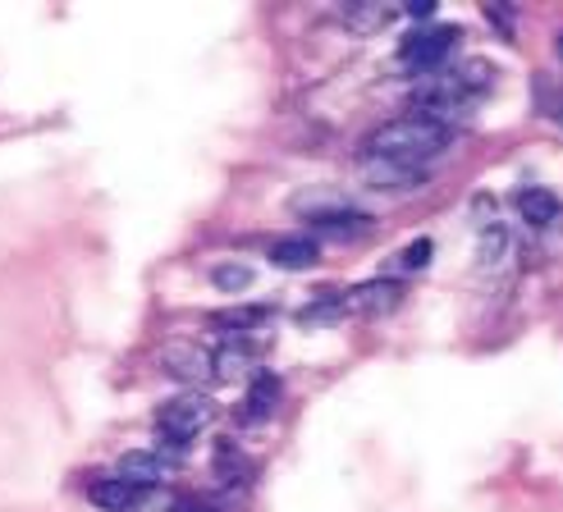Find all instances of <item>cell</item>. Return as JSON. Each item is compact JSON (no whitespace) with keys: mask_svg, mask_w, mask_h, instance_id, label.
<instances>
[{"mask_svg":"<svg viewBox=\"0 0 563 512\" xmlns=\"http://www.w3.org/2000/svg\"><path fill=\"white\" fill-rule=\"evenodd\" d=\"M454 142V129L421 115V110H408V115H394L385 124H376L362 142V156H385V160H399V165H417L427 169L435 156L449 152Z\"/></svg>","mask_w":563,"mask_h":512,"instance_id":"6da1fadb","label":"cell"},{"mask_svg":"<svg viewBox=\"0 0 563 512\" xmlns=\"http://www.w3.org/2000/svg\"><path fill=\"white\" fill-rule=\"evenodd\" d=\"M156 435L161 439H175V444H192L197 435H207L211 425H216V403L207 393H175V398H165V403L156 408Z\"/></svg>","mask_w":563,"mask_h":512,"instance_id":"7a4b0ae2","label":"cell"},{"mask_svg":"<svg viewBox=\"0 0 563 512\" xmlns=\"http://www.w3.org/2000/svg\"><path fill=\"white\" fill-rule=\"evenodd\" d=\"M161 366H165V376H175L192 393H202V389H211L220 380L216 376V353L202 348V344H192V338H175V344H165L161 348Z\"/></svg>","mask_w":563,"mask_h":512,"instance_id":"3957f363","label":"cell"},{"mask_svg":"<svg viewBox=\"0 0 563 512\" xmlns=\"http://www.w3.org/2000/svg\"><path fill=\"white\" fill-rule=\"evenodd\" d=\"M459 27H449V23H427V27H412V33L399 42V60L421 69V74H431L449 60V51L459 46Z\"/></svg>","mask_w":563,"mask_h":512,"instance_id":"277c9868","label":"cell"},{"mask_svg":"<svg viewBox=\"0 0 563 512\" xmlns=\"http://www.w3.org/2000/svg\"><path fill=\"white\" fill-rule=\"evenodd\" d=\"M412 101H417L421 115H431V120L449 124V120H463V115H467V105H472L476 97H467V88L454 78V69H449V74H431L427 82H417Z\"/></svg>","mask_w":563,"mask_h":512,"instance_id":"5b68a950","label":"cell"},{"mask_svg":"<svg viewBox=\"0 0 563 512\" xmlns=\"http://www.w3.org/2000/svg\"><path fill=\"white\" fill-rule=\"evenodd\" d=\"M211 353H216V376L220 380H243V376H257L262 338L257 334H224Z\"/></svg>","mask_w":563,"mask_h":512,"instance_id":"8992f818","label":"cell"},{"mask_svg":"<svg viewBox=\"0 0 563 512\" xmlns=\"http://www.w3.org/2000/svg\"><path fill=\"white\" fill-rule=\"evenodd\" d=\"M357 175L367 179L372 188H385V192H417L421 183L431 179V169L399 165V160H385V156H362L357 160Z\"/></svg>","mask_w":563,"mask_h":512,"instance_id":"52a82bcc","label":"cell"},{"mask_svg":"<svg viewBox=\"0 0 563 512\" xmlns=\"http://www.w3.org/2000/svg\"><path fill=\"white\" fill-rule=\"evenodd\" d=\"M514 256H518V243H514L509 220H490L476 230V261H482L486 275H509Z\"/></svg>","mask_w":563,"mask_h":512,"instance_id":"ba28073f","label":"cell"},{"mask_svg":"<svg viewBox=\"0 0 563 512\" xmlns=\"http://www.w3.org/2000/svg\"><path fill=\"white\" fill-rule=\"evenodd\" d=\"M399 302H404V283H394V279H367L344 293L349 316H385V311H394Z\"/></svg>","mask_w":563,"mask_h":512,"instance_id":"9c48e42d","label":"cell"},{"mask_svg":"<svg viewBox=\"0 0 563 512\" xmlns=\"http://www.w3.org/2000/svg\"><path fill=\"white\" fill-rule=\"evenodd\" d=\"M170 471H175V463H170V458H161L156 448H133V453H124L120 467H115V476L133 480L137 490H156V486H165V480H170Z\"/></svg>","mask_w":563,"mask_h":512,"instance_id":"30bf717a","label":"cell"},{"mask_svg":"<svg viewBox=\"0 0 563 512\" xmlns=\"http://www.w3.org/2000/svg\"><path fill=\"white\" fill-rule=\"evenodd\" d=\"M279 398H285V385H279L275 371H257L247 380V393H243V421H271L275 408H279Z\"/></svg>","mask_w":563,"mask_h":512,"instance_id":"8fae6325","label":"cell"},{"mask_svg":"<svg viewBox=\"0 0 563 512\" xmlns=\"http://www.w3.org/2000/svg\"><path fill=\"white\" fill-rule=\"evenodd\" d=\"M147 490H137L133 480L124 476H97L92 486H88V499L101 508V512H133L137 503H143Z\"/></svg>","mask_w":563,"mask_h":512,"instance_id":"7c38bea8","label":"cell"},{"mask_svg":"<svg viewBox=\"0 0 563 512\" xmlns=\"http://www.w3.org/2000/svg\"><path fill=\"white\" fill-rule=\"evenodd\" d=\"M514 207L522 215V224H531V230H550V224L559 220V197L541 183H527L514 192Z\"/></svg>","mask_w":563,"mask_h":512,"instance_id":"4fadbf2b","label":"cell"},{"mask_svg":"<svg viewBox=\"0 0 563 512\" xmlns=\"http://www.w3.org/2000/svg\"><path fill=\"white\" fill-rule=\"evenodd\" d=\"M317 238H302V234H289V238H275L271 243V261L279 270H312L317 266Z\"/></svg>","mask_w":563,"mask_h":512,"instance_id":"5bb4252c","label":"cell"},{"mask_svg":"<svg viewBox=\"0 0 563 512\" xmlns=\"http://www.w3.org/2000/svg\"><path fill=\"white\" fill-rule=\"evenodd\" d=\"M216 480H220V486L243 490L247 480H252V458H247L243 448H234V444H220L216 448Z\"/></svg>","mask_w":563,"mask_h":512,"instance_id":"9a60e30c","label":"cell"},{"mask_svg":"<svg viewBox=\"0 0 563 512\" xmlns=\"http://www.w3.org/2000/svg\"><path fill=\"white\" fill-rule=\"evenodd\" d=\"M367 215L362 211H353V207H344V211H330V215H321V220H312V230L317 234H325V238H357V234H367Z\"/></svg>","mask_w":563,"mask_h":512,"instance_id":"2e32d148","label":"cell"},{"mask_svg":"<svg viewBox=\"0 0 563 512\" xmlns=\"http://www.w3.org/2000/svg\"><path fill=\"white\" fill-rule=\"evenodd\" d=\"M271 316H275V307H230V311H216V325L230 334H257Z\"/></svg>","mask_w":563,"mask_h":512,"instance_id":"e0dca14e","label":"cell"},{"mask_svg":"<svg viewBox=\"0 0 563 512\" xmlns=\"http://www.w3.org/2000/svg\"><path fill=\"white\" fill-rule=\"evenodd\" d=\"M389 19H394V5H372V0H353V5H344V23L357 27V33H380Z\"/></svg>","mask_w":563,"mask_h":512,"instance_id":"ac0fdd59","label":"cell"},{"mask_svg":"<svg viewBox=\"0 0 563 512\" xmlns=\"http://www.w3.org/2000/svg\"><path fill=\"white\" fill-rule=\"evenodd\" d=\"M454 78L467 88V97H482V92L495 88V65H490V60H463V65L454 69Z\"/></svg>","mask_w":563,"mask_h":512,"instance_id":"d6986e66","label":"cell"},{"mask_svg":"<svg viewBox=\"0 0 563 512\" xmlns=\"http://www.w3.org/2000/svg\"><path fill=\"white\" fill-rule=\"evenodd\" d=\"M211 283L220 293H243L247 283H252V266H239V261H220L216 270H211Z\"/></svg>","mask_w":563,"mask_h":512,"instance_id":"ffe728a7","label":"cell"},{"mask_svg":"<svg viewBox=\"0 0 563 512\" xmlns=\"http://www.w3.org/2000/svg\"><path fill=\"white\" fill-rule=\"evenodd\" d=\"M431 256H435V247H431V238H417V243H408L399 256H394V266H399V270H427L431 266Z\"/></svg>","mask_w":563,"mask_h":512,"instance_id":"44dd1931","label":"cell"},{"mask_svg":"<svg viewBox=\"0 0 563 512\" xmlns=\"http://www.w3.org/2000/svg\"><path fill=\"white\" fill-rule=\"evenodd\" d=\"M537 110H541L545 120L563 124V92H554V82L545 74H537Z\"/></svg>","mask_w":563,"mask_h":512,"instance_id":"7402d4cb","label":"cell"},{"mask_svg":"<svg viewBox=\"0 0 563 512\" xmlns=\"http://www.w3.org/2000/svg\"><path fill=\"white\" fill-rule=\"evenodd\" d=\"M412 19H421V23H431L435 19V0H408V5H404Z\"/></svg>","mask_w":563,"mask_h":512,"instance_id":"603a6c76","label":"cell"},{"mask_svg":"<svg viewBox=\"0 0 563 512\" xmlns=\"http://www.w3.org/2000/svg\"><path fill=\"white\" fill-rule=\"evenodd\" d=\"M554 55H559V60H563V27H559V37H554Z\"/></svg>","mask_w":563,"mask_h":512,"instance_id":"cb8c5ba5","label":"cell"}]
</instances>
